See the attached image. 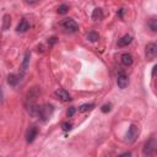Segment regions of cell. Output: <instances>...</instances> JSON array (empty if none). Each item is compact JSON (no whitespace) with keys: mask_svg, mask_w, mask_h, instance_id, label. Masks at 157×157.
Wrapping results in <instances>:
<instances>
[{"mask_svg":"<svg viewBox=\"0 0 157 157\" xmlns=\"http://www.w3.org/2000/svg\"><path fill=\"white\" fill-rule=\"evenodd\" d=\"M120 60H121V64L125 65V66H130V65L134 63V58H132V55L129 54V53H124V54H121Z\"/></svg>","mask_w":157,"mask_h":157,"instance_id":"8fae6325","label":"cell"},{"mask_svg":"<svg viewBox=\"0 0 157 157\" xmlns=\"http://www.w3.org/2000/svg\"><path fill=\"white\" fill-rule=\"evenodd\" d=\"M93 108H94V104L93 103H85V104H82V105L78 107V110L80 112H87V110H91Z\"/></svg>","mask_w":157,"mask_h":157,"instance_id":"ffe728a7","label":"cell"},{"mask_svg":"<svg viewBox=\"0 0 157 157\" xmlns=\"http://www.w3.org/2000/svg\"><path fill=\"white\" fill-rule=\"evenodd\" d=\"M76 113V108L75 107H70L69 109H67V117H74V114Z\"/></svg>","mask_w":157,"mask_h":157,"instance_id":"cb8c5ba5","label":"cell"},{"mask_svg":"<svg viewBox=\"0 0 157 157\" xmlns=\"http://www.w3.org/2000/svg\"><path fill=\"white\" fill-rule=\"evenodd\" d=\"M20 81H21V75L10 74V75L7 76V83H9L10 86H17Z\"/></svg>","mask_w":157,"mask_h":157,"instance_id":"4fadbf2b","label":"cell"},{"mask_svg":"<svg viewBox=\"0 0 157 157\" xmlns=\"http://www.w3.org/2000/svg\"><path fill=\"white\" fill-rule=\"evenodd\" d=\"M55 96L58 97V99H60V101H63V102H67V101H70V99H71L70 93H69L67 91L63 90V88L56 90V91H55Z\"/></svg>","mask_w":157,"mask_h":157,"instance_id":"ba28073f","label":"cell"},{"mask_svg":"<svg viewBox=\"0 0 157 157\" xmlns=\"http://www.w3.org/2000/svg\"><path fill=\"white\" fill-rule=\"evenodd\" d=\"M37 135H38V129L36 126H29L26 132V141L28 144H32L34 141V139L37 137Z\"/></svg>","mask_w":157,"mask_h":157,"instance_id":"52a82bcc","label":"cell"},{"mask_svg":"<svg viewBox=\"0 0 157 157\" xmlns=\"http://www.w3.org/2000/svg\"><path fill=\"white\" fill-rule=\"evenodd\" d=\"M29 53L27 52L26 54H25V58H23V61H22V65H21V72L23 74L27 69H28V65H29Z\"/></svg>","mask_w":157,"mask_h":157,"instance_id":"2e32d148","label":"cell"},{"mask_svg":"<svg viewBox=\"0 0 157 157\" xmlns=\"http://www.w3.org/2000/svg\"><path fill=\"white\" fill-rule=\"evenodd\" d=\"M137 135H139V126L136 124H131L128 129L126 135H125V141L128 144H132L137 139Z\"/></svg>","mask_w":157,"mask_h":157,"instance_id":"3957f363","label":"cell"},{"mask_svg":"<svg viewBox=\"0 0 157 157\" xmlns=\"http://www.w3.org/2000/svg\"><path fill=\"white\" fill-rule=\"evenodd\" d=\"M148 27L152 32L157 31V20H156V17H152V18L148 20Z\"/></svg>","mask_w":157,"mask_h":157,"instance_id":"d6986e66","label":"cell"},{"mask_svg":"<svg viewBox=\"0 0 157 157\" xmlns=\"http://www.w3.org/2000/svg\"><path fill=\"white\" fill-rule=\"evenodd\" d=\"M110 109H112V104H110V103L103 104V105L101 107V110H102L103 113H108V112H110Z\"/></svg>","mask_w":157,"mask_h":157,"instance_id":"603a6c76","label":"cell"},{"mask_svg":"<svg viewBox=\"0 0 157 157\" xmlns=\"http://www.w3.org/2000/svg\"><path fill=\"white\" fill-rule=\"evenodd\" d=\"M39 93H40V91L38 90V87L31 88L29 92L27 93V102H28V103H33V102L36 101V98L39 96Z\"/></svg>","mask_w":157,"mask_h":157,"instance_id":"9c48e42d","label":"cell"},{"mask_svg":"<svg viewBox=\"0 0 157 157\" xmlns=\"http://www.w3.org/2000/svg\"><path fill=\"white\" fill-rule=\"evenodd\" d=\"M61 26L64 27V29H66L67 32H71V33L78 31V25L72 18H64L61 22Z\"/></svg>","mask_w":157,"mask_h":157,"instance_id":"5b68a950","label":"cell"},{"mask_svg":"<svg viewBox=\"0 0 157 157\" xmlns=\"http://www.w3.org/2000/svg\"><path fill=\"white\" fill-rule=\"evenodd\" d=\"M27 112L32 115V117H38V113H39V105L34 104L33 103H28L27 104Z\"/></svg>","mask_w":157,"mask_h":157,"instance_id":"5bb4252c","label":"cell"},{"mask_svg":"<svg viewBox=\"0 0 157 157\" xmlns=\"http://www.w3.org/2000/svg\"><path fill=\"white\" fill-rule=\"evenodd\" d=\"M87 39H88L90 42H97V40L99 39V34H98L96 31H90V32L87 33Z\"/></svg>","mask_w":157,"mask_h":157,"instance_id":"ac0fdd59","label":"cell"},{"mask_svg":"<svg viewBox=\"0 0 157 157\" xmlns=\"http://www.w3.org/2000/svg\"><path fill=\"white\" fill-rule=\"evenodd\" d=\"M117 83H118V87H119V88H121V90H124V88H126V87H128L129 80H128V76H126L123 71H120V72L118 74Z\"/></svg>","mask_w":157,"mask_h":157,"instance_id":"8992f818","label":"cell"},{"mask_svg":"<svg viewBox=\"0 0 157 157\" xmlns=\"http://www.w3.org/2000/svg\"><path fill=\"white\" fill-rule=\"evenodd\" d=\"M69 11V6L66 5V4H63V5H60L59 7H58V13H60V15H64V13H66Z\"/></svg>","mask_w":157,"mask_h":157,"instance_id":"44dd1931","label":"cell"},{"mask_svg":"<svg viewBox=\"0 0 157 157\" xmlns=\"http://www.w3.org/2000/svg\"><path fill=\"white\" fill-rule=\"evenodd\" d=\"M156 148H157L156 140H155V137H151L148 141L145 142V146L142 148V155L144 156H152V155H155Z\"/></svg>","mask_w":157,"mask_h":157,"instance_id":"7a4b0ae2","label":"cell"},{"mask_svg":"<svg viewBox=\"0 0 157 157\" xmlns=\"http://www.w3.org/2000/svg\"><path fill=\"white\" fill-rule=\"evenodd\" d=\"M2 102V91H1V87H0V103Z\"/></svg>","mask_w":157,"mask_h":157,"instance_id":"4316f807","label":"cell"},{"mask_svg":"<svg viewBox=\"0 0 157 157\" xmlns=\"http://www.w3.org/2000/svg\"><path fill=\"white\" fill-rule=\"evenodd\" d=\"M10 25H11V17H10V15H5L4 18H2V29L4 31L9 29Z\"/></svg>","mask_w":157,"mask_h":157,"instance_id":"e0dca14e","label":"cell"},{"mask_svg":"<svg viewBox=\"0 0 157 157\" xmlns=\"http://www.w3.org/2000/svg\"><path fill=\"white\" fill-rule=\"evenodd\" d=\"M61 128H63L64 131H70V130L72 129V124L69 123V121H64V123L61 124Z\"/></svg>","mask_w":157,"mask_h":157,"instance_id":"7402d4cb","label":"cell"},{"mask_svg":"<svg viewBox=\"0 0 157 157\" xmlns=\"http://www.w3.org/2000/svg\"><path fill=\"white\" fill-rule=\"evenodd\" d=\"M156 55H157V45H156V43L151 42L145 48V56L148 61H151L156 58Z\"/></svg>","mask_w":157,"mask_h":157,"instance_id":"277c9868","label":"cell"},{"mask_svg":"<svg viewBox=\"0 0 157 157\" xmlns=\"http://www.w3.org/2000/svg\"><path fill=\"white\" fill-rule=\"evenodd\" d=\"M103 17H104V15H103L102 9L97 7V9L93 10V12H92V20H94V21H101V20H103Z\"/></svg>","mask_w":157,"mask_h":157,"instance_id":"9a60e30c","label":"cell"},{"mask_svg":"<svg viewBox=\"0 0 157 157\" xmlns=\"http://www.w3.org/2000/svg\"><path fill=\"white\" fill-rule=\"evenodd\" d=\"M54 112V105L53 104H49V103H45L43 105H39V113H38V118H40L43 121H47L52 114Z\"/></svg>","mask_w":157,"mask_h":157,"instance_id":"6da1fadb","label":"cell"},{"mask_svg":"<svg viewBox=\"0 0 157 157\" xmlns=\"http://www.w3.org/2000/svg\"><path fill=\"white\" fill-rule=\"evenodd\" d=\"M39 0H26V2L27 4H29V5H34V4H37Z\"/></svg>","mask_w":157,"mask_h":157,"instance_id":"484cf974","label":"cell"},{"mask_svg":"<svg viewBox=\"0 0 157 157\" xmlns=\"http://www.w3.org/2000/svg\"><path fill=\"white\" fill-rule=\"evenodd\" d=\"M56 43V38L55 37H50L49 39H48V44L49 45H53V44H55Z\"/></svg>","mask_w":157,"mask_h":157,"instance_id":"d4e9b609","label":"cell"},{"mask_svg":"<svg viewBox=\"0 0 157 157\" xmlns=\"http://www.w3.org/2000/svg\"><path fill=\"white\" fill-rule=\"evenodd\" d=\"M28 28H29V23H28L25 18H22V20L20 21V23L17 25V27H16V32H17V33H25Z\"/></svg>","mask_w":157,"mask_h":157,"instance_id":"7c38bea8","label":"cell"},{"mask_svg":"<svg viewBox=\"0 0 157 157\" xmlns=\"http://www.w3.org/2000/svg\"><path fill=\"white\" fill-rule=\"evenodd\" d=\"M132 42V37L130 34H125L120 39H118V47H128L130 43Z\"/></svg>","mask_w":157,"mask_h":157,"instance_id":"30bf717a","label":"cell"}]
</instances>
